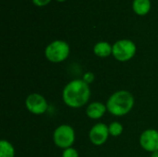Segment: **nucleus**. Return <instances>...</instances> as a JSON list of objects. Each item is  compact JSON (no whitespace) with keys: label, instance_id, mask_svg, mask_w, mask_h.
<instances>
[{"label":"nucleus","instance_id":"1","mask_svg":"<svg viewBox=\"0 0 158 157\" xmlns=\"http://www.w3.org/2000/svg\"><path fill=\"white\" fill-rule=\"evenodd\" d=\"M91 98L90 85L82 81L76 79L68 82L62 91V100L64 104L74 109L81 108L89 103Z\"/></svg>","mask_w":158,"mask_h":157},{"label":"nucleus","instance_id":"2","mask_svg":"<svg viewBox=\"0 0 158 157\" xmlns=\"http://www.w3.org/2000/svg\"><path fill=\"white\" fill-rule=\"evenodd\" d=\"M135 99L133 94L126 90H119L113 93L106 101L107 112L115 117H124L133 108Z\"/></svg>","mask_w":158,"mask_h":157},{"label":"nucleus","instance_id":"3","mask_svg":"<svg viewBox=\"0 0 158 157\" xmlns=\"http://www.w3.org/2000/svg\"><path fill=\"white\" fill-rule=\"evenodd\" d=\"M69 52L70 48L67 42L56 40L45 47L44 56L52 63H61L69 57Z\"/></svg>","mask_w":158,"mask_h":157},{"label":"nucleus","instance_id":"4","mask_svg":"<svg viewBox=\"0 0 158 157\" xmlns=\"http://www.w3.org/2000/svg\"><path fill=\"white\" fill-rule=\"evenodd\" d=\"M76 140L74 129L68 124L58 126L53 133V142L55 145L60 149H67L72 147Z\"/></svg>","mask_w":158,"mask_h":157},{"label":"nucleus","instance_id":"5","mask_svg":"<svg viewBox=\"0 0 158 157\" xmlns=\"http://www.w3.org/2000/svg\"><path fill=\"white\" fill-rule=\"evenodd\" d=\"M136 45L135 43L129 39H122L117 41L113 44L112 55L119 62L130 61L136 54Z\"/></svg>","mask_w":158,"mask_h":157},{"label":"nucleus","instance_id":"6","mask_svg":"<svg viewBox=\"0 0 158 157\" xmlns=\"http://www.w3.org/2000/svg\"><path fill=\"white\" fill-rule=\"evenodd\" d=\"M25 106L27 110L36 116L44 114L48 110L47 100L40 93H31L26 97Z\"/></svg>","mask_w":158,"mask_h":157},{"label":"nucleus","instance_id":"7","mask_svg":"<svg viewBox=\"0 0 158 157\" xmlns=\"http://www.w3.org/2000/svg\"><path fill=\"white\" fill-rule=\"evenodd\" d=\"M89 140L95 146H101L105 144L108 137L110 136L108 126L105 123L99 122L94 124L89 130Z\"/></svg>","mask_w":158,"mask_h":157},{"label":"nucleus","instance_id":"8","mask_svg":"<svg viewBox=\"0 0 158 157\" xmlns=\"http://www.w3.org/2000/svg\"><path fill=\"white\" fill-rule=\"evenodd\" d=\"M141 147L148 152L155 153L158 151V130L155 129H148L143 131L139 140Z\"/></svg>","mask_w":158,"mask_h":157},{"label":"nucleus","instance_id":"9","mask_svg":"<svg viewBox=\"0 0 158 157\" xmlns=\"http://www.w3.org/2000/svg\"><path fill=\"white\" fill-rule=\"evenodd\" d=\"M107 112L106 105L102 102H93L90 103L86 107V115L89 118L93 120L102 118Z\"/></svg>","mask_w":158,"mask_h":157},{"label":"nucleus","instance_id":"10","mask_svg":"<svg viewBox=\"0 0 158 157\" xmlns=\"http://www.w3.org/2000/svg\"><path fill=\"white\" fill-rule=\"evenodd\" d=\"M113 52V45H111L107 42H99L94 44V53L95 56L105 58L112 55Z\"/></svg>","mask_w":158,"mask_h":157},{"label":"nucleus","instance_id":"11","mask_svg":"<svg viewBox=\"0 0 158 157\" xmlns=\"http://www.w3.org/2000/svg\"><path fill=\"white\" fill-rule=\"evenodd\" d=\"M132 7L136 14L140 16H144L150 11L151 2L150 0H133Z\"/></svg>","mask_w":158,"mask_h":157},{"label":"nucleus","instance_id":"12","mask_svg":"<svg viewBox=\"0 0 158 157\" xmlns=\"http://www.w3.org/2000/svg\"><path fill=\"white\" fill-rule=\"evenodd\" d=\"M16 151L13 144L7 140L0 141V157H15Z\"/></svg>","mask_w":158,"mask_h":157},{"label":"nucleus","instance_id":"13","mask_svg":"<svg viewBox=\"0 0 158 157\" xmlns=\"http://www.w3.org/2000/svg\"><path fill=\"white\" fill-rule=\"evenodd\" d=\"M108 130H109V134L112 137H118L123 133L124 128L123 125L118 122V121H114L111 122L108 125Z\"/></svg>","mask_w":158,"mask_h":157},{"label":"nucleus","instance_id":"14","mask_svg":"<svg viewBox=\"0 0 158 157\" xmlns=\"http://www.w3.org/2000/svg\"><path fill=\"white\" fill-rule=\"evenodd\" d=\"M62 157H79V153L75 148L69 147V148L63 150Z\"/></svg>","mask_w":158,"mask_h":157},{"label":"nucleus","instance_id":"15","mask_svg":"<svg viewBox=\"0 0 158 157\" xmlns=\"http://www.w3.org/2000/svg\"><path fill=\"white\" fill-rule=\"evenodd\" d=\"M94 80H95V76H94V74L93 73V72H91V71H88V72H85L84 74H83V76H82V81H84V82H86L87 84H91V83H93L94 81Z\"/></svg>","mask_w":158,"mask_h":157},{"label":"nucleus","instance_id":"16","mask_svg":"<svg viewBox=\"0 0 158 157\" xmlns=\"http://www.w3.org/2000/svg\"><path fill=\"white\" fill-rule=\"evenodd\" d=\"M51 0H32L33 4L36 5L37 6H46L47 4L50 3Z\"/></svg>","mask_w":158,"mask_h":157},{"label":"nucleus","instance_id":"17","mask_svg":"<svg viewBox=\"0 0 158 157\" xmlns=\"http://www.w3.org/2000/svg\"><path fill=\"white\" fill-rule=\"evenodd\" d=\"M151 157H158V151L155 152V153H152L151 154Z\"/></svg>","mask_w":158,"mask_h":157},{"label":"nucleus","instance_id":"18","mask_svg":"<svg viewBox=\"0 0 158 157\" xmlns=\"http://www.w3.org/2000/svg\"><path fill=\"white\" fill-rule=\"evenodd\" d=\"M56 1H59V2H63V1H65V0H56Z\"/></svg>","mask_w":158,"mask_h":157}]
</instances>
